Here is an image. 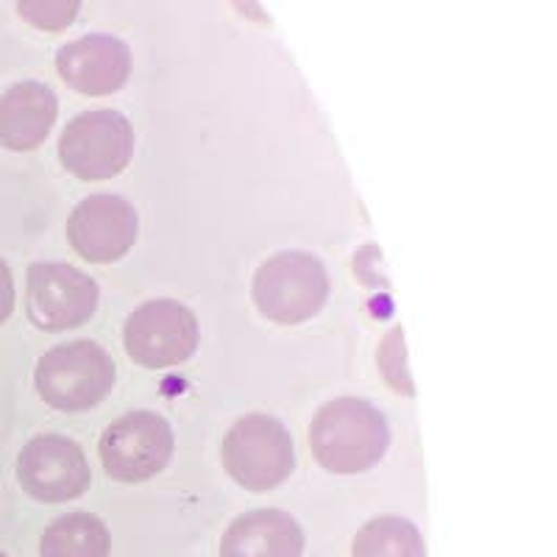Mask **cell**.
<instances>
[{"instance_id": "2e32d148", "label": "cell", "mask_w": 557, "mask_h": 557, "mask_svg": "<svg viewBox=\"0 0 557 557\" xmlns=\"http://www.w3.org/2000/svg\"><path fill=\"white\" fill-rule=\"evenodd\" d=\"M82 0H17L20 17L39 32H64L76 20Z\"/></svg>"}, {"instance_id": "6da1fadb", "label": "cell", "mask_w": 557, "mask_h": 557, "mask_svg": "<svg viewBox=\"0 0 557 557\" xmlns=\"http://www.w3.org/2000/svg\"><path fill=\"white\" fill-rule=\"evenodd\" d=\"M391 444L385 416L366 399L326 401L310 424V449L321 469L351 476L374 469Z\"/></svg>"}, {"instance_id": "d6986e66", "label": "cell", "mask_w": 557, "mask_h": 557, "mask_svg": "<svg viewBox=\"0 0 557 557\" xmlns=\"http://www.w3.org/2000/svg\"><path fill=\"white\" fill-rule=\"evenodd\" d=\"M0 557H9V555H7V552H0Z\"/></svg>"}, {"instance_id": "ac0fdd59", "label": "cell", "mask_w": 557, "mask_h": 557, "mask_svg": "<svg viewBox=\"0 0 557 557\" xmlns=\"http://www.w3.org/2000/svg\"><path fill=\"white\" fill-rule=\"evenodd\" d=\"M12 312H14V278L7 262L0 260V323L9 321Z\"/></svg>"}, {"instance_id": "3957f363", "label": "cell", "mask_w": 557, "mask_h": 557, "mask_svg": "<svg viewBox=\"0 0 557 557\" xmlns=\"http://www.w3.org/2000/svg\"><path fill=\"white\" fill-rule=\"evenodd\" d=\"M253 305L282 326L310 321L330 298V273L307 251H278L253 273Z\"/></svg>"}, {"instance_id": "7c38bea8", "label": "cell", "mask_w": 557, "mask_h": 557, "mask_svg": "<svg viewBox=\"0 0 557 557\" xmlns=\"http://www.w3.org/2000/svg\"><path fill=\"white\" fill-rule=\"evenodd\" d=\"M59 101L42 82H20L0 96V146L14 153L34 151L57 123Z\"/></svg>"}, {"instance_id": "9a60e30c", "label": "cell", "mask_w": 557, "mask_h": 557, "mask_svg": "<svg viewBox=\"0 0 557 557\" xmlns=\"http://www.w3.org/2000/svg\"><path fill=\"white\" fill-rule=\"evenodd\" d=\"M351 557H426L421 532L401 516H380L360 527Z\"/></svg>"}, {"instance_id": "e0dca14e", "label": "cell", "mask_w": 557, "mask_h": 557, "mask_svg": "<svg viewBox=\"0 0 557 557\" xmlns=\"http://www.w3.org/2000/svg\"><path fill=\"white\" fill-rule=\"evenodd\" d=\"M380 371L387 380V385L396 393H405V396H412V393H416L405 366V332L401 330H393L391 335L385 337V343H382Z\"/></svg>"}, {"instance_id": "9c48e42d", "label": "cell", "mask_w": 557, "mask_h": 557, "mask_svg": "<svg viewBox=\"0 0 557 557\" xmlns=\"http://www.w3.org/2000/svg\"><path fill=\"white\" fill-rule=\"evenodd\" d=\"M139 235L137 209L121 196L98 193L70 212L67 240L82 260L92 265H112L134 248Z\"/></svg>"}, {"instance_id": "8fae6325", "label": "cell", "mask_w": 557, "mask_h": 557, "mask_svg": "<svg viewBox=\"0 0 557 557\" xmlns=\"http://www.w3.org/2000/svg\"><path fill=\"white\" fill-rule=\"evenodd\" d=\"M57 70L62 82L82 96H112L128 82L132 51L112 34H87L59 48Z\"/></svg>"}, {"instance_id": "7a4b0ae2", "label": "cell", "mask_w": 557, "mask_h": 557, "mask_svg": "<svg viewBox=\"0 0 557 557\" xmlns=\"http://www.w3.org/2000/svg\"><path fill=\"white\" fill-rule=\"evenodd\" d=\"M114 376V360L92 341H73L45 351L34 371L45 405L62 412H84L101 405L112 393Z\"/></svg>"}, {"instance_id": "4fadbf2b", "label": "cell", "mask_w": 557, "mask_h": 557, "mask_svg": "<svg viewBox=\"0 0 557 557\" xmlns=\"http://www.w3.org/2000/svg\"><path fill=\"white\" fill-rule=\"evenodd\" d=\"M305 530L285 510H248L221 539V557H301Z\"/></svg>"}, {"instance_id": "8992f818", "label": "cell", "mask_w": 557, "mask_h": 557, "mask_svg": "<svg viewBox=\"0 0 557 557\" xmlns=\"http://www.w3.org/2000/svg\"><path fill=\"white\" fill-rule=\"evenodd\" d=\"M176 437L171 424L159 412H126L107 426L101 435V462L117 482H146L168 469Z\"/></svg>"}, {"instance_id": "30bf717a", "label": "cell", "mask_w": 557, "mask_h": 557, "mask_svg": "<svg viewBox=\"0 0 557 557\" xmlns=\"http://www.w3.org/2000/svg\"><path fill=\"white\" fill-rule=\"evenodd\" d=\"M17 480L28 496L57 505L78 499L92 482V471L76 441L62 435H37L20 451Z\"/></svg>"}, {"instance_id": "5b68a950", "label": "cell", "mask_w": 557, "mask_h": 557, "mask_svg": "<svg viewBox=\"0 0 557 557\" xmlns=\"http://www.w3.org/2000/svg\"><path fill=\"white\" fill-rule=\"evenodd\" d=\"M134 157V128L126 114L114 109L82 112L64 126L59 159L64 171L82 182L114 178Z\"/></svg>"}, {"instance_id": "277c9868", "label": "cell", "mask_w": 557, "mask_h": 557, "mask_svg": "<svg viewBox=\"0 0 557 557\" xmlns=\"http://www.w3.org/2000/svg\"><path fill=\"white\" fill-rule=\"evenodd\" d=\"M226 474L246 491L262 494L282 485L296 469V449L287 426L265 412H251L232 424L221 446Z\"/></svg>"}, {"instance_id": "5bb4252c", "label": "cell", "mask_w": 557, "mask_h": 557, "mask_svg": "<svg viewBox=\"0 0 557 557\" xmlns=\"http://www.w3.org/2000/svg\"><path fill=\"white\" fill-rule=\"evenodd\" d=\"M112 539L98 516L67 513L42 532L39 555L42 557H109Z\"/></svg>"}, {"instance_id": "52a82bcc", "label": "cell", "mask_w": 557, "mask_h": 557, "mask_svg": "<svg viewBox=\"0 0 557 557\" xmlns=\"http://www.w3.org/2000/svg\"><path fill=\"white\" fill-rule=\"evenodd\" d=\"M126 355L143 368H173L190 360L198 348V321L171 298L146 301L128 315L123 330Z\"/></svg>"}, {"instance_id": "ba28073f", "label": "cell", "mask_w": 557, "mask_h": 557, "mask_svg": "<svg viewBox=\"0 0 557 557\" xmlns=\"http://www.w3.org/2000/svg\"><path fill=\"white\" fill-rule=\"evenodd\" d=\"M98 282L64 262H34L28 268L26 310L42 332H67L96 315Z\"/></svg>"}]
</instances>
